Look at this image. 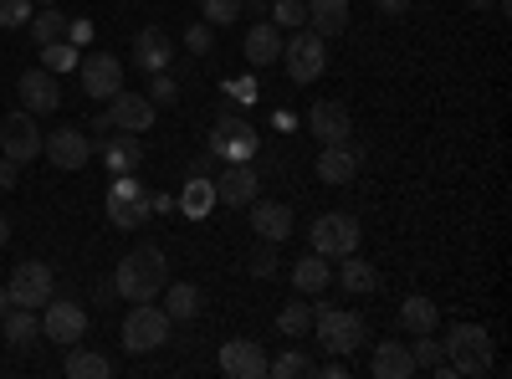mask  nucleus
Wrapping results in <instances>:
<instances>
[{
	"label": "nucleus",
	"instance_id": "obj_41",
	"mask_svg": "<svg viewBox=\"0 0 512 379\" xmlns=\"http://www.w3.org/2000/svg\"><path fill=\"white\" fill-rule=\"evenodd\" d=\"M246 267H251V277H277V241H262V246H256Z\"/></svg>",
	"mask_w": 512,
	"mask_h": 379
},
{
	"label": "nucleus",
	"instance_id": "obj_1",
	"mask_svg": "<svg viewBox=\"0 0 512 379\" xmlns=\"http://www.w3.org/2000/svg\"><path fill=\"white\" fill-rule=\"evenodd\" d=\"M164 282H169V262H164L159 246L128 251V257L118 262V272H113V292L123 303H154L164 292Z\"/></svg>",
	"mask_w": 512,
	"mask_h": 379
},
{
	"label": "nucleus",
	"instance_id": "obj_46",
	"mask_svg": "<svg viewBox=\"0 0 512 379\" xmlns=\"http://www.w3.org/2000/svg\"><path fill=\"white\" fill-rule=\"evenodd\" d=\"M67 41H72V47H82V41H93V26H88V21H67Z\"/></svg>",
	"mask_w": 512,
	"mask_h": 379
},
{
	"label": "nucleus",
	"instance_id": "obj_2",
	"mask_svg": "<svg viewBox=\"0 0 512 379\" xmlns=\"http://www.w3.org/2000/svg\"><path fill=\"white\" fill-rule=\"evenodd\" d=\"M441 359L456 374H492V333L482 323H456L441 339Z\"/></svg>",
	"mask_w": 512,
	"mask_h": 379
},
{
	"label": "nucleus",
	"instance_id": "obj_30",
	"mask_svg": "<svg viewBox=\"0 0 512 379\" xmlns=\"http://www.w3.org/2000/svg\"><path fill=\"white\" fill-rule=\"evenodd\" d=\"M441 323V308L431 298H420V292H410V298L400 303V328L405 333H431Z\"/></svg>",
	"mask_w": 512,
	"mask_h": 379
},
{
	"label": "nucleus",
	"instance_id": "obj_6",
	"mask_svg": "<svg viewBox=\"0 0 512 379\" xmlns=\"http://www.w3.org/2000/svg\"><path fill=\"white\" fill-rule=\"evenodd\" d=\"M282 67L292 82H318L328 72V52H323V36L308 31V26H297L287 41H282Z\"/></svg>",
	"mask_w": 512,
	"mask_h": 379
},
{
	"label": "nucleus",
	"instance_id": "obj_51",
	"mask_svg": "<svg viewBox=\"0 0 512 379\" xmlns=\"http://www.w3.org/2000/svg\"><path fill=\"white\" fill-rule=\"evenodd\" d=\"M31 6H52V0H31Z\"/></svg>",
	"mask_w": 512,
	"mask_h": 379
},
{
	"label": "nucleus",
	"instance_id": "obj_49",
	"mask_svg": "<svg viewBox=\"0 0 512 379\" xmlns=\"http://www.w3.org/2000/svg\"><path fill=\"white\" fill-rule=\"evenodd\" d=\"M6 308H11V292H6V287H0V318H6Z\"/></svg>",
	"mask_w": 512,
	"mask_h": 379
},
{
	"label": "nucleus",
	"instance_id": "obj_36",
	"mask_svg": "<svg viewBox=\"0 0 512 379\" xmlns=\"http://www.w3.org/2000/svg\"><path fill=\"white\" fill-rule=\"evenodd\" d=\"M267 16L277 31H297V26H308V0H277V6H267Z\"/></svg>",
	"mask_w": 512,
	"mask_h": 379
},
{
	"label": "nucleus",
	"instance_id": "obj_9",
	"mask_svg": "<svg viewBox=\"0 0 512 379\" xmlns=\"http://www.w3.org/2000/svg\"><path fill=\"white\" fill-rule=\"evenodd\" d=\"M77 82H82V93L108 103L113 93H123V62L113 52H88L77 62Z\"/></svg>",
	"mask_w": 512,
	"mask_h": 379
},
{
	"label": "nucleus",
	"instance_id": "obj_29",
	"mask_svg": "<svg viewBox=\"0 0 512 379\" xmlns=\"http://www.w3.org/2000/svg\"><path fill=\"white\" fill-rule=\"evenodd\" d=\"M62 369H67V379H108V374H113V359H103L98 349H82V344H72Z\"/></svg>",
	"mask_w": 512,
	"mask_h": 379
},
{
	"label": "nucleus",
	"instance_id": "obj_21",
	"mask_svg": "<svg viewBox=\"0 0 512 379\" xmlns=\"http://www.w3.org/2000/svg\"><path fill=\"white\" fill-rule=\"evenodd\" d=\"M369 374H374V379H410V374H420V369H415V359H410V344L390 339V344H374Z\"/></svg>",
	"mask_w": 512,
	"mask_h": 379
},
{
	"label": "nucleus",
	"instance_id": "obj_10",
	"mask_svg": "<svg viewBox=\"0 0 512 379\" xmlns=\"http://www.w3.org/2000/svg\"><path fill=\"white\" fill-rule=\"evenodd\" d=\"M41 139H47V134H41L36 129V113H11L6 123H0V154H6V159H16V164H31V159H41Z\"/></svg>",
	"mask_w": 512,
	"mask_h": 379
},
{
	"label": "nucleus",
	"instance_id": "obj_47",
	"mask_svg": "<svg viewBox=\"0 0 512 379\" xmlns=\"http://www.w3.org/2000/svg\"><path fill=\"white\" fill-rule=\"evenodd\" d=\"M323 374H328V379H344V374H349V364H344V359H338V354H333V359L323 364Z\"/></svg>",
	"mask_w": 512,
	"mask_h": 379
},
{
	"label": "nucleus",
	"instance_id": "obj_31",
	"mask_svg": "<svg viewBox=\"0 0 512 379\" xmlns=\"http://www.w3.org/2000/svg\"><path fill=\"white\" fill-rule=\"evenodd\" d=\"M210 205H216V185H210L205 175H190L185 190H180V210H185L190 221H205V210H210Z\"/></svg>",
	"mask_w": 512,
	"mask_h": 379
},
{
	"label": "nucleus",
	"instance_id": "obj_48",
	"mask_svg": "<svg viewBox=\"0 0 512 379\" xmlns=\"http://www.w3.org/2000/svg\"><path fill=\"white\" fill-rule=\"evenodd\" d=\"M6 241H11V221H6V216H0V246H6Z\"/></svg>",
	"mask_w": 512,
	"mask_h": 379
},
{
	"label": "nucleus",
	"instance_id": "obj_27",
	"mask_svg": "<svg viewBox=\"0 0 512 379\" xmlns=\"http://www.w3.org/2000/svg\"><path fill=\"white\" fill-rule=\"evenodd\" d=\"M328 282H333V267H328V262L318 257V251H313V257H303V262L292 267V287L303 292V298H323V292H328Z\"/></svg>",
	"mask_w": 512,
	"mask_h": 379
},
{
	"label": "nucleus",
	"instance_id": "obj_11",
	"mask_svg": "<svg viewBox=\"0 0 512 379\" xmlns=\"http://www.w3.org/2000/svg\"><path fill=\"white\" fill-rule=\"evenodd\" d=\"M256 129L251 123H241V118H216V129H210V154H216L221 164H241V159H251L256 154Z\"/></svg>",
	"mask_w": 512,
	"mask_h": 379
},
{
	"label": "nucleus",
	"instance_id": "obj_20",
	"mask_svg": "<svg viewBox=\"0 0 512 379\" xmlns=\"http://www.w3.org/2000/svg\"><path fill=\"white\" fill-rule=\"evenodd\" d=\"M241 52H246L251 67H272V62H282V31H277L272 21H256V26L246 31V41H241Z\"/></svg>",
	"mask_w": 512,
	"mask_h": 379
},
{
	"label": "nucleus",
	"instance_id": "obj_4",
	"mask_svg": "<svg viewBox=\"0 0 512 379\" xmlns=\"http://www.w3.org/2000/svg\"><path fill=\"white\" fill-rule=\"evenodd\" d=\"M308 241H313L318 257H349V251H359V241H364V226H359V216H349V210H328V216H318L308 226Z\"/></svg>",
	"mask_w": 512,
	"mask_h": 379
},
{
	"label": "nucleus",
	"instance_id": "obj_38",
	"mask_svg": "<svg viewBox=\"0 0 512 379\" xmlns=\"http://www.w3.org/2000/svg\"><path fill=\"white\" fill-rule=\"evenodd\" d=\"M200 16H205L210 26H236L241 0H200Z\"/></svg>",
	"mask_w": 512,
	"mask_h": 379
},
{
	"label": "nucleus",
	"instance_id": "obj_32",
	"mask_svg": "<svg viewBox=\"0 0 512 379\" xmlns=\"http://www.w3.org/2000/svg\"><path fill=\"white\" fill-rule=\"evenodd\" d=\"M26 26H31V41H36V47H52V41L67 36V16H62L57 6H41Z\"/></svg>",
	"mask_w": 512,
	"mask_h": 379
},
{
	"label": "nucleus",
	"instance_id": "obj_22",
	"mask_svg": "<svg viewBox=\"0 0 512 379\" xmlns=\"http://www.w3.org/2000/svg\"><path fill=\"white\" fill-rule=\"evenodd\" d=\"M169 57H175V41H169V31L144 26V31L134 36V62H139L144 72H164V67H169Z\"/></svg>",
	"mask_w": 512,
	"mask_h": 379
},
{
	"label": "nucleus",
	"instance_id": "obj_40",
	"mask_svg": "<svg viewBox=\"0 0 512 379\" xmlns=\"http://www.w3.org/2000/svg\"><path fill=\"white\" fill-rule=\"evenodd\" d=\"M410 359H415V369H436V364H441V344L431 339V333H415Z\"/></svg>",
	"mask_w": 512,
	"mask_h": 379
},
{
	"label": "nucleus",
	"instance_id": "obj_39",
	"mask_svg": "<svg viewBox=\"0 0 512 379\" xmlns=\"http://www.w3.org/2000/svg\"><path fill=\"white\" fill-rule=\"evenodd\" d=\"M149 77H154V82H149V93H144V98H149L154 108H164V103H175V93H180V82L169 77V67H164V72H149Z\"/></svg>",
	"mask_w": 512,
	"mask_h": 379
},
{
	"label": "nucleus",
	"instance_id": "obj_45",
	"mask_svg": "<svg viewBox=\"0 0 512 379\" xmlns=\"http://www.w3.org/2000/svg\"><path fill=\"white\" fill-rule=\"evenodd\" d=\"M410 6H415V0H374V11H379V16H405Z\"/></svg>",
	"mask_w": 512,
	"mask_h": 379
},
{
	"label": "nucleus",
	"instance_id": "obj_42",
	"mask_svg": "<svg viewBox=\"0 0 512 379\" xmlns=\"http://www.w3.org/2000/svg\"><path fill=\"white\" fill-rule=\"evenodd\" d=\"M185 47H190L195 57H210V47H216V26H210V21H195V26L185 31Z\"/></svg>",
	"mask_w": 512,
	"mask_h": 379
},
{
	"label": "nucleus",
	"instance_id": "obj_24",
	"mask_svg": "<svg viewBox=\"0 0 512 379\" xmlns=\"http://www.w3.org/2000/svg\"><path fill=\"white\" fill-rule=\"evenodd\" d=\"M308 31L328 36H344L349 31V0H308Z\"/></svg>",
	"mask_w": 512,
	"mask_h": 379
},
{
	"label": "nucleus",
	"instance_id": "obj_37",
	"mask_svg": "<svg viewBox=\"0 0 512 379\" xmlns=\"http://www.w3.org/2000/svg\"><path fill=\"white\" fill-rule=\"evenodd\" d=\"M82 62V52L72 47V41L62 36V41H52V47H41V67H47V72H72Z\"/></svg>",
	"mask_w": 512,
	"mask_h": 379
},
{
	"label": "nucleus",
	"instance_id": "obj_44",
	"mask_svg": "<svg viewBox=\"0 0 512 379\" xmlns=\"http://www.w3.org/2000/svg\"><path fill=\"white\" fill-rule=\"evenodd\" d=\"M16 170H21V164L0 154V190H16Z\"/></svg>",
	"mask_w": 512,
	"mask_h": 379
},
{
	"label": "nucleus",
	"instance_id": "obj_3",
	"mask_svg": "<svg viewBox=\"0 0 512 379\" xmlns=\"http://www.w3.org/2000/svg\"><path fill=\"white\" fill-rule=\"evenodd\" d=\"M169 328H175V318H169L164 308L134 303V308H128V318H123V349L128 354H154V349L169 344Z\"/></svg>",
	"mask_w": 512,
	"mask_h": 379
},
{
	"label": "nucleus",
	"instance_id": "obj_13",
	"mask_svg": "<svg viewBox=\"0 0 512 379\" xmlns=\"http://www.w3.org/2000/svg\"><path fill=\"white\" fill-rule=\"evenodd\" d=\"M16 93H21V103H26V113H57L62 108V88H57V72H47V67H26L21 72V82H16Z\"/></svg>",
	"mask_w": 512,
	"mask_h": 379
},
{
	"label": "nucleus",
	"instance_id": "obj_17",
	"mask_svg": "<svg viewBox=\"0 0 512 379\" xmlns=\"http://www.w3.org/2000/svg\"><path fill=\"white\" fill-rule=\"evenodd\" d=\"M221 374H231V379H262L267 374V349L256 344V339L221 344Z\"/></svg>",
	"mask_w": 512,
	"mask_h": 379
},
{
	"label": "nucleus",
	"instance_id": "obj_25",
	"mask_svg": "<svg viewBox=\"0 0 512 379\" xmlns=\"http://www.w3.org/2000/svg\"><path fill=\"white\" fill-rule=\"evenodd\" d=\"M98 154L108 164V175H134L139 164H144V139L139 134H123V139H108Z\"/></svg>",
	"mask_w": 512,
	"mask_h": 379
},
{
	"label": "nucleus",
	"instance_id": "obj_16",
	"mask_svg": "<svg viewBox=\"0 0 512 379\" xmlns=\"http://www.w3.org/2000/svg\"><path fill=\"white\" fill-rule=\"evenodd\" d=\"M41 154H47L57 170H82V164L93 159V139L82 129H57V134L41 139Z\"/></svg>",
	"mask_w": 512,
	"mask_h": 379
},
{
	"label": "nucleus",
	"instance_id": "obj_7",
	"mask_svg": "<svg viewBox=\"0 0 512 379\" xmlns=\"http://www.w3.org/2000/svg\"><path fill=\"white\" fill-rule=\"evenodd\" d=\"M154 216V195L134 180V175H113V190H108V221L118 231H134Z\"/></svg>",
	"mask_w": 512,
	"mask_h": 379
},
{
	"label": "nucleus",
	"instance_id": "obj_34",
	"mask_svg": "<svg viewBox=\"0 0 512 379\" xmlns=\"http://www.w3.org/2000/svg\"><path fill=\"white\" fill-rule=\"evenodd\" d=\"M267 374H277V379H313V374H318V364H313L303 349H287V354L267 359Z\"/></svg>",
	"mask_w": 512,
	"mask_h": 379
},
{
	"label": "nucleus",
	"instance_id": "obj_50",
	"mask_svg": "<svg viewBox=\"0 0 512 379\" xmlns=\"http://www.w3.org/2000/svg\"><path fill=\"white\" fill-rule=\"evenodd\" d=\"M472 6H477V11H487V6H492V0H472Z\"/></svg>",
	"mask_w": 512,
	"mask_h": 379
},
{
	"label": "nucleus",
	"instance_id": "obj_43",
	"mask_svg": "<svg viewBox=\"0 0 512 379\" xmlns=\"http://www.w3.org/2000/svg\"><path fill=\"white\" fill-rule=\"evenodd\" d=\"M36 11H31V0H0V26L6 31H16V26H26Z\"/></svg>",
	"mask_w": 512,
	"mask_h": 379
},
{
	"label": "nucleus",
	"instance_id": "obj_15",
	"mask_svg": "<svg viewBox=\"0 0 512 379\" xmlns=\"http://www.w3.org/2000/svg\"><path fill=\"white\" fill-rule=\"evenodd\" d=\"M210 185H216V205H251L256 195H262V175L251 170V159L226 164V170L210 180Z\"/></svg>",
	"mask_w": 512,
	"mask_h": 379
},
{
	"label": "nucleus",
	"instance_id": "obj_14",
	"mask_svg": "<svg viewBox=\"0 0 512 379\" xmlns=\"http://www.w3.org/2000/svg\"><path fill=\"white\" fill-rule=\"evenodd\" d=\"M41 333H47L52 344H62V349H72V344H82V333H88V313H82L77 303H47V313H41Z\"/></svg>",
	"mask_w": 512,
	"mask_h": 379
},
{
	"label": "nucleus",
	"instance_id": "obj_5",
	"mask_svg": "<svg viewBox=\"0 0 512 379\" xmlns=\"http://www.w3.org/2000/svg\"><path fill=\"white\" fill-rule=\"evenodd\" d=\"M313 328H318V344L328 349V354H354L364 339H369V328H364V318L359 313H344V308H313Z\"/></svg>",
	"mask_w": 512,
	"mask_h": 379
},
{
	"label": "nucleus",
	"instance_id": "obj_19",
	"mask_svg": "<svg viewBox=\"0 0 512 379\" xmlns=\"http://www.w3.org/2000/svg\"><path fill=\"white\" fill-rule=\"evenodd\" d=\"M308 129H313L323 144H349V139H354V113H349L344 103H313Z\"/></svg>",
	"mask_w": 512,
	"mask_h": 379
},
{
	"label": "nucleus",
	"instance_id": "obj_18",
	"mask_svg": "<svg viewBox=\"0 0 512 379\" xmlns=\"http://www.w3.org/2000/svg\"><path fill=\"white\" fill-rule=\"evenodd\" d=\"M359 149H354V139L349 144H323L318 149V180L323 185H354V175H359Z\"/></svg>",
	"mask_w": 512,
	"mask_h": 379
},
{
	"label": "nucleus",
	"instance_id": "obj_33",
	"mask_svg": "<svg viewBox=\"0 0 512 379\" xmlns=\"http://www.w3.org/2000/svg\"><path fill=\"white\" fill-rule=\"evenodd\" d=\"M338 262H344V267H338V282H344L349 292H374L379 287V272L359 257V251H349V257H338Z\"/></svg>",
	"mask_w": 512,
	"mask_h": 379
},
{
	"label": "nucleus",
	"instance_id": "obj_8",
	"mask_svg": "<svg viewBox=\"0 0 512 379\" xmlns=\"http://www.w3.org/2000/svg\"><path fill=\"white\" fill-rule=\"evenodd\" d=\"M6 292H11V303H16V308H47V303H52V292H57V277H52L47 262H16Z\"/></svg>",
	"mask_w": 512,
	"mask_h": 379
},
{
	"label": "nucleus",
	"instance_id": "obj_12",
	"mask_svg": "<svg viewBox=\"0 0 512 379\" xmlns=\"http://www.w3.org/2000/svg\"><path fill=\"white\" fill-rule=\"evenodd\" d=\"M108 123H113V129L118 134H149L154 129V103L144 98V93H113L108 98V113H103Z\"/></svg>",
	"mask_w": 512,
	"mask_h": 379
},
{
	"label": "nucleus",
	"instance_id": "obj_28",
	"mask_svg": "<svg viewBox=\"0 0 512 379\" xmlns=\"http://www.w3.org/2000/svg\"><path fill=\"white\" fill-rule=\"evenodd\" d=\"M200 287L195 282H164V313L175 318V323H190L195 313H200Z\"/></svg>",
	"mask_w": 512,
	"mask_h": 379
},
{
	"label": "nucleus",
	"instance_id": "obj_35",
	"mask_svg": "<svg viewBox=\"0 0 512 379\" xmlns=\"http://www.w3.org/2000/svg\"><path fill=\"white\" fill-rule=\"evenodd\" d=\"M277 333H287V339H308L313 333V303H287L277 313Z\"/></svg>",
	"mask_w": 512,
	"mask_h": 379
},
{
	"label": "nucleus",
	"instance_id": "obj_23",
	"mask_svg": "<svg viewBox=\"0 0 512 379\" xmlns=\"http://www.w3.org/2000/svg\"><path fill=\"white\" fill-rule=\"evenodd\" d=\"M251 231L262 241H287L292 236V210L277 200H251Z\"/></svg>",
	"mask_w": 512,
	"mask_h": 379
},
{
	"label": "nucleus",
	"instance_id": "obj_26",
	"mask_svg": "<svg viewBox=\"0 0 512 379\" xmlns=\"http://www.w3.org/2000/svg\"><path fill=\"white\" fill-rule=\"evenodd\" d=\"M0 328H6V344L16 349V354H26L36 339H41V318H36V308H6V318H0Z\"/></svg>",
	"mask_w": 512,
	"mask_h": 379
}]
</instances>
